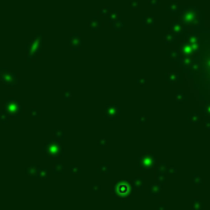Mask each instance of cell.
I'll use <instances>...</instances> for the list:
<instances>
[{
	"instance_id": "6da1fadb",
	"label": "cell",
	"mask_w": 210,
	"mask_h": 210,
	"mask_svg": "<svg viewBox=\"0 0 210 210\" xmlns=\"http://www.w3.org/2000/svg\"><path fill=\"white\" fill-rule=\"evenodd\" d=\"M4 110L5 113H8L9 115H12V116H19L21 114V105L19 101L14 100V98H9L8 101L4 104Z\"/></svg>"
},
{
	"instance_id": "5b68a950",
	"label": "cell",
	"mask_w": 210,
	"mask_h": 210,
	"mask_svg": "<svg viewBox=\"0 0 210 210\" xmlns=\"http://www.w3.org/2000/svg\"><path fill=\"white\" fill-rule=\"evenodd\" d=\"M6 74H8V69L4 68V67H0V78L3 79V78H4Z\"/></svg>"
},
{
	"instance_id": "3957f363",
	"label": "cell",
	"mask_w": 210,
	"mask_h": 210,
	"mask_svg": "<svg viewBox=\"0 0 210 210\" xmlns=\"http://www.w3.org/2000/svg\"><path fill=\"white\" fill-rule=\"evenodd\" d=\"M25 172H26V174H29L30 177H33V176L37 173V167H35L33 164H31L29 168L25 169Z\"/></svg>"
},
{
	"instance_id": "277c9868",
	"label": "cell",
	"mask_w": 210,
	"mask_h": 210,
	"mask_svg": "<svg viewBox=\"0 0 210 210\" xmlns=\"http://www.w3.org/2000/svg\"><path fill=\"white\" fill-rule=\"evenodd\" d=\"M5 122H8V115L4 111V113H0V124H5Z\"/></svg>"
},
{
	"instance_id": "7a4b0ae2",
	"label": "cell",
	"mask_w": 210,
	"mask_h": 210,
	"mask_svg": "<svg viewBox=\"0 0 210 210\" xmlns=\"http://www.w3.org/2000/svg\"><path fill=\"white\" fill-rule=\"evenodd\" d=\"M18 79H19V75L16 73H8L4 78H3V82L4 84H6L8 87H14L18 84Z\"/></svg>"
},
{
	"instance_id": "8992f818",
	"label": "cell",
	"mask_w": 210,
	"mask_h": 210,
	"mask_svg": "<svg viewBox=\"0 0 210 210\" xmlns=\"http://www.w3.org/2000/svg\"><path fill=\"white\" fill-rule=\"evenodd\" d=\"M126 190H127V187H125V186H119V187H117V192H119L120 194L126 193Z\"/></svg>"
}]
</instances>
